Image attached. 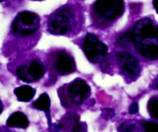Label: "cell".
<instances>
[{"mask_svg": "<svg viewBox=\"0 0 158 132\" xmlns=\"http://www.w3.org/2000/svg\"><path fill=\"white\" fill-rule=\"evenodd\" d=\"M131 38L140 55L150 60H158V25L151 19L137 21L131 31Z\"/></svg>", "mask_w": 158, "mask_h": 132, "instance_id": "6da1fadb", "label": "cell"}, {"mask_svg": "<svg viewBox=\"0 0 158 132\" xmlns=\"http://www.w3.org/2000/svg\"><path fill=\"white\" fill-rule=\"evenodd\" d=\"M38 15L29 11L19 12L12 25V32L22 36H29L37 31L39 28Z\"/></svg>", "mask_w": 158, "mask_h": 132, "instance_id": "7a4b0ae2", "label": "cell"}, {"mask_svg": "<svg viewBox=\"0 0 158 132\" xmlns=\"http://www.w3.org/2000/svg\"><path fill=\"white\" fill-rule=\"evenodd\" d=\"M73 19V14L70 8H63L57 11L49 20V30L57 35L66 33L70 29Z\"/></svg>", "mask_w": 158, "mask_h": 132, "instance_id": "3957f363", "label": "cell"}, {"mask_svg": "<svg viewBox=\"0 0 158 132\" xmlns=\"http://www.w3.org/2000/svg\"><path fill=\"white\" fill-rule=\"evenodd\" d=\"M83 51L88 60L95 63L106 55L108 48L94 34L88 33L83 42Z\"/></svg>", "mask_w": 158, "mask_h": 132, "instance_id": "277c9868", "label": "cell"}, {"mask_svg": "<svg viewBox=\"0 0 158 132\" xmlns=\"http://www.w3.org/2000/svg\"><path fill=\"white\" fill-rule=\"evenodd\" d=\"M96 12L106 19H115L123 12V0H97L94 4Z\"/></svg>", "mask_w": 158, "mask_h": 132, "instance_id": "5b68a950", "label": "cell"}, {"mask_svg": "<svg viewBox=\"0 0 158 132\" xmlns=\"http://www.w3.org/2000/svg\"><path fill=\"white\" fill-rule=\"evenodd\" d=\"M45 68L40 62L33 60L29 66H20L16 70L19 78L25 82H33L43 77Z\"/></svg>", "mask_w": 158, "mask_h": 132, "instance_id": "8992f818", "label": "cell"}, {"mask_svg": "<svg viewBox=\"0 0 158 132\" xmlns=\"http://www.w3.org/2000/svg\"><path fill=\"white\" fill-rule=\"evenodd\" d=\"M117 57L123 72L134 79L140 74V67L138 60L132 54L127 52L117 53Z\"/></svg>", "mask_w": 158, "mask_h": 132, "instance_id": "52a82bcc", "label": "cell"}, {"mask_svg": "<svg viewBox=\"0 0 158 132\" xmlns=\"http://www.w3.org/2000/svg\"><path fill=\"white\" fill-rule=\"evenodd\" d=\"M68 91L73 101L80 104L89 96L90 87L83 80L77 79L69 85Z\"/></svg>", "mask_w": 158, "mask_h": 132, "instance_id": "ba28073f", "label": "cell"}, {"mask_svg": "<svg viewBox=\"0 0 158 132\" xmlns=\"http://www.w3.org/2000/svg\"><path fill=\"white\" fill-rule=\"evenodd\" d=\"M56 70L60 75H66L74 72L76 70L75 60L66 53H60L55 64Z\"/></svg>", "mask_w": 158, "mask_h": 132, "instance_id": "9c48e42d", "label": "cell"}, {"mask_svg": "<svg viewBox=\"0 0 158 132\" xmlns=\"http://www.w3.org/2000/svg\"><path fill=\"white\" fill-rule=\"evenodd\" d=\"M6 125L10 128H26L29 125V121L26 114L20 111H16L9 116L7 119Z\"/></svg>", "mask_w": 158, "mask_h": 132, "instance_id": "30bf717a", "label": "cell"}, {"mask_svg": "<svg viewBox=\"0 0 158 132\" xmlns=\"http://www.w3.org/2000/svg\"><path fill=\"white\" fill-rule=\"evenodd\" d=\"M34 108L36 109L43 111L46 112V115L48 117V123H49V128L52 127V123H51V119L49 117V108H50V99L48 96L47 94H41L38 99L33 103Z\"/></svg>", "mask_w": 158, "mask_h": 132, "instance_id": "8fae6325", "label": "cell"}, {"mask_svg": "<svg viewBox=\"0 0 158 132\" xmlns=\"http://www.w3.org/2000/svg\"><path fill=\"white\" fill-rule=\"evenodd\" d=\"M14 94L19 101L29 102L35 96V91L30 86L25 85L15 88L14 90Z\"/></svg>", "mask_w": 158, "mask_h": 132, "instance_id": "7c38bea8", "label": "cell"}, {"mask_svg": "<svg viewBox=\"0 0 158 132\" xmlns=\"http://www.w3.org/2000/svg\"><path fill=\"white\" fill-rule=\"evenodd\" d=\"M148 111L151 117L158 120V97H151L148 104Z\"/></svg>", "mask_w": 158, "mask_h": 132, "instance_id": "4fadbf2b", "label": "cell"}, {"mask_svg": "<svg viewBox=\"0 0 158 132\" xmlns=\"http://www.w3.org/2000/svg\"><path fill=\"white\" fill-rule=\"evenodd\" d=\"M131 42H132V38H131V32H126L125 34L122 35L118 40V44L122 47H128L130 46Z\"/></svg>", "mask_w": 158, "mask_h": 132, "instance_id": "5bb4252c", "label": "cell"}, {"mask_svg": "<svg viewBox=\"0 0 158 132\" xmlns=\"http://www.w3.org/2000/svg\"><path fill=\"white\" fill-rule=\"evenodd\" d=\"M71 132H86V125H85V123L80 122V117L78 116L76 117Z\"/></svg>", "mask_w": 158, "mask_h": 132, "instance_id": "9a60e30c", "label": "cell"}, {"mask_svg": "<svg viewBox=\"0 0 158 132\" xmlns=\"http://www.w3.org/2000/svg\"><path fill=\"white\" fill-rule=\"evenodd\" d=\"M145 132H158V124L154 121H147L143 123Z\"/></svg>", "mask_w": 158, "mask_h": 132, "instance_id": "2e32d148", "label": "cell"}, {"mask_svg": "<svg viewBox=\"0 0 158 132\" xmlns=\"http://www.w3.org/2000/svg\"><path fill=\"white\" fill-rule=\"evenodd\" d=\"M136 129V125L134 124L123 123L118 128L119 132H134Z\"/></svg>", "mask_w": 158, "mask_h": 132, "instance_id": "e0dca14e", "label": "cell"}, {"mask_svg": "<svg viewBox=\"0 0 158 132\" xmlns=\"http://www.w3.org/2000/svg\"><path fill=\"white\" fill-rule=\"evenodd\" d=\"M115 115V113L114 111L111 108H106V109L103 110V117L106 119H110L112 118Z\"/></svg>", "mask_w": 158, "mask_h": 132, "instance_id": "ac0fdd59", "label": "cell"}, {"mask_svg": "<svg viewBox=\"0 0 158 132\" xmlns=\"http://www.w3.org/2000/svg\"><path fill=\"white\" fill-rule=\"evenodd\" d=\"M138 104L137 103H133L130 106L129 108V112L131 114H137V111H138Z\"/></svg>", "mask_w": 158, "mask_h": 132, "instance_id": "d6986e66", "label": "cell"}, {"mask_svg": "<svg viewBox=\"0 0 158 132\" xmlns=\"http://www.w3.org/2000/svg\"><path fill=\"white\" fill-rule=\"evenodd\" d=\"M153 4H154V8H155L156 12H157V13L158 14V0H154V1H153Z\"/></svg>", "mask_w": 158, "mask_h": 132, "instance_id": "ffe728a7", "label": "cell"}, {"mask_svg": "<svg viewBox=\"0 0 158 132\" xmlns=\"http://www.w3.org/2000/svg\"><path fill=\"white\" fill-rule=\"evenodd\" d=\"M3 111V106H2V103L1 100H0V114H1V113Z\"/></svg>", "mask_w": 158, "mask_h": 132, "instance_id": "44dd1931", "label": "cell"}, {"mask_svg": "<svg viewBox=\"0 0 158 132\" xmlns=\"http://www.w3.org/2000/svg\"><path fill=\"white\" fill-rule=\"evenodd\" d=\"M7 1V0H0V2H6Z\"/></svg>", "mask_w": 158, "mask_h": 132, "instance_id": "7402d4cb", "label": "cell"}, {"mask_svg": "<svg viewBox=\"0 0 158 132\" xmlns=\"http://www.w3.org/2000/svg\"><path fill=\"white\" fill-rule=\"evenodd\" d=\"M157 88H158V80H157Z\"/></svg>", "mask_w": 158, "mask_h": 132, "instance_id": "603a6c76", "label": "cell"}]
</instances>
